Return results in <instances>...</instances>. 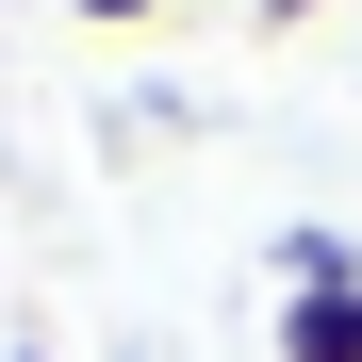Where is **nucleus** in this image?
Segmentation results:
<instances>
[{
  "label": "nucleus",
  "mask_w": 362,
  "mask_h": 362,
  "mask_svg": "<svg viewBox=\"0 0 362 362\" xmlns=\"http://www.w3.org/2000/svg\"><path fill=\"white\" fill-rule=\"evenodd\" d=\"M280 362H362V296H280Z\"/></svg>",
  "instance_id": "obj_1"
},
{
  "label": "nucleus",
  "mask_w": 362,
  "mask_h": 362,
  "mask_svg": "<svg viewBox=\"0 0 362 362\" xmlns=\"http://www.w3.org/2000/svg\"><path fill=\"white\" fill-rule=\"evenodd\" d=\"M66 17H99V33H132V17H165V0H66Z\"/></svg>",
  "instance_id": "obj_3"
},
{
  "label": "nucleus",
  "mask_w": 362,
  "mask_h": 362,
  "mask_svg": "<svg viewBox=\"0 0 362 362\" xmlns=\"http://www.w3.org/2000/svg\"><path fill=\"white\" fill-rule=\"evenodd\" d=\"M280 296H362V247L346 230H280Z\"/></svg>",
  "instance_id": "obj_2"
}]
</instances>
